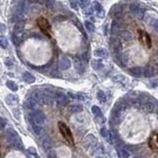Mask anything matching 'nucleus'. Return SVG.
I'll use <instances>...</instances> for the list:
<instances>
[{
  "label": "nucleus",
  "mask_w": 158,
  "mask_h": 158,
  "mask_svg": "<svg viewBox=\"0 0 158 158\" xmlns=\"http://www.w3.org/2000/svg\"><path fill=\"white\" fill-rule=\"evenodd\" d=\"M6 137H7V143H9L10 145H13L16 148H23L22 141L16 131H14L13 129H8Z\"/></svg>",
  "instance_id": "nucleus-1"
},
{
  "label": "nucleus",
  "mask_w": 158,
  "mask_h": 158,
  "mask_svg": "<svg viewBox=\"0 0 158 158\" xmlns=\"http://www.w3.org/2000/svg\"><path fill=\"white\" fill-rule=\"evenodd\" d=\"M58 128H59V131L62 135V137H64V139L66 140L67 142L70 144V145H74V139L73 137H72V133L70 131V129L64 123L59 122L58 123Z\"/></svg>",
  "instance_id": "nucleus-2"
},
{
  "label": "nucleus",
  "mask_w": 158,
  "mask_h": 158,
  "mask_svg": "<svg viewBox=\"0 0 158 158\" xmlns=\"http://www.w3.org/2000/svg\"><path fill=\"white\" fill-rule=\"evenodd\" d=\"M29 118H30V121H32V123L41 125V126L45 123V120H46L45 114L41 110H33L29 114Z\"/></svg>",
  "instance_id": "nucleus-3"
},
{
  "label": "nucleus",
  "mask_w": 158,
  "mask_h": 158,
  "mask_svg": "<svg viewBox=\"0 0 158 158\" xmlns=\"http://www.w3.org/2000/svg\"><path fill=\"white\" fill-rule=\"evenodd\" d=\"M37 24H38V26L40 27L42 32H43L47 37L50 38V30H52V27H50L49 21L46 18L40 17V18L37 20Z\"/></svg>",
  "instance_id": "nucleus-4"
},
{
  "label": "nucleus",
  "mask_w": 158,
  "mask_h": 158,
  "mask_svg": "<svg viewBox=\"0 0 158 158\" xmlns=\"http://www.w3.org/2000/svg\"><path fill=\"white\" fill-rule=\"evenodd\" d=\"M129 9H131V11L133 12V14L135 15V17H137L139 20H142L144 18V16H145V9L140 7V6L137 3L131 4Z\"/></svg>",
  "instance_id": "nucleus-5"
},
{
  "label": "nucleus",
  "mask_w": 158,
  "mask_h": 158,
  "mask_svg": "<svg viewBox=\"0 0 158 158\" xmlns=\"http://www.w3.org/2000/svg\"><path fill=\"white\" fill-rule=\"evenodd\" d=\"M148 146L154 152H158V133H153L148 139Z\"/></svg>",
  "instance_id": "nucleus-6"
},
{
  "label": "nucleus",
  "mask_w": 158,
  "mask_h": 158,
  "mask_svg": "<svg viewBox=\"0 0 158 158\" xmlns=\"http://www.w3.org/2000/svg\"><path fill=\"white\" fill-rule=\"evenodd\" d=\"M138 34H139V40H140V42H141V44H143L144 46H146L148 49H150L151 48V39H150V37H149V35L147 34V33L143 32V31H139Z\"/></svg>",
  "instance_id": "nucleus-7"
},
{
  "label": "nucleus",
  "mask_w": 158,
  "mask_h": 158,
  "mask_svg": "<svg viewBox=\"0 0 158 158\" xmlns=\"http://www.w3.org/2000/svg\"><path fill=\"white\" fill-rule=\"evenodd\" d=\"M70 66H71V61L69 60L68 58L63 56V58H60V60H59V67H60V69L66 70L70 68Z\"/></svg>",
  "instance_id": "nucleus-8"
},
{
  "label": "nucleus",
  "mask_w": 158,
  "mask_h": 158,
  "mask_svg": "<svg viewBox=\"0 0 158 158\" xmlns=\"http://www.w3.org/2000/svg\"><path fill=\"white\" fill-rule=\"evenodd\" d=\"M42 146H43L45 150H50L52 148V141L49 135H45V137L42 138Z\"/></svg>",
  "instance_id": "nucleus-9"
},
{
  "label": "nucleus",
  "mask_w": 158,
  "mask_h": 158,
  "mask_svg": "<svg viewBox=\"0 0 158 158\" xmlns=\"http://www.w3.org/2000/svg\"><path fill=\"white\" fill-rule=\"evenodd\" d=\"M56 101L59 105H65L68 103V98L63 93H56Z\"/></svg>",
  "instance_id": "nucleus-10"
},
{
  "label": "nucleus",
  "mask_w": 158,
  "mask_h": 158,
  "mask_svg": "<svg viewBox=\"0 0 158 158\" xmlns=\"http://www.w3.org/2000/svg\"><path fill=\"white\" fill-rule=\"evenodd\" d=\"M118 156L124 157V158L129 157V155H131L128 148L125 147V146H120V147L118 148Z\"/></svg>",
  "instance_id": "nucleus-11"
},
{
  "label": "nucleus",
  "mask_w": 158,
  "mask_h": 158,
  "mask_svg": "<svg viewBox=\"0 0 158 158\" xmlns=\"http://www.w3.org/2000/svg\"><path fill=\"white\" fill-rule=\"evenodd\" d=\"M36 103H37V101L35 100V99L33 98V97L32 98H29L25 103H24V108L27 109V110H32L35 107Z\"/></svg>",
  "instance_id": "nucleus-12"
},
{
  "label": "nucleus",
  "mask_w": 158,
  "mask_h": 158,
  "mask_svg": "<svg viewBox=\"0 0 158 158\" xmlns=\"http://www.w3.org/2000/svg\"><path fill=\"white\" fill-rule=\"evenodd\" d=\"M31 127H32L33 131H34V133L36 135H41L42 133H43V128L41 127V125H38V124H35V123H32Z\"/></svg>",
  "instance_id": "nucleus-13"
},
{
  "label": "nucleus",
  "mask_w": 158,
  "mask_h": 158,
  "mask_svg": "<svg viewBox=\"0 0 158 158\" xmlns=\"http://www.w3.org/2000/svg\"><path fill=\"white\" fill-rule=\"evenodd\" d=\"M24 29H25V21H19L15 25L14 32L15 34H18V33H21L22 31H24Z\"/></svg>",
  "instance_id": "nucleus-14"
},
{
  "label": "nucleus",
  "mask_w": 158,
  "mask_h": 158,
  "mask_svg": "<svg viewBox=\"0 0 158 158\" xmlns=\"http://www.w3.org/2000/svg\"><path fill=\"white\" fill-rule=\"evenodd\" d=\"M23 78H24V80L28 83H33V82H35V80H36V79H35V76L32 75V73H30V72H28V71L24 72Z\"/></svg>",
  "instance_id": "nucleus-15"
},
{
  "label": "nucleus",
  "mask_w": 158,
  "mask_h": 158,
  "mask_svg": "<svg viewBox=\"0 0 158 158\" xmlns=\"http://www.w3.org/2000/svg\"><path fill=\"white\" fill-rule=\"evenodd\" d=\"M92 113L94 114V116H95V117L97 118H103L102 112H101L100 108L97 107V106H93V107H92Z\"/></svg>",
  "instance_id": "nucleus-16"
},
{
  "label": "nucleus",
  "mask_w": 158,
  "mask_h": 158,
  "mask_svg": "<svg viewBox=\"0 0 158 158\" xmlns=\"http://www.w3.org/2000/svg\"><path fill=\"white\" fill-rule=\"evenodd\" d=\"M120 38L123 39L124 41H129V40H131V38H133V36H131V34L129 33L128 31H123V32L120 33Z\"/></svg>",
  "instance_id": "nucleus-17"
},
{
  "label": "nucleus",
  "mask_w": 158,
  "mask_h": 158,
  "mask_svg": "<svg viewBox=\"0 0 158 158\" xmlns=\"http://www.w3.org/2000/svg\"><path fill=\"white\" fill-rule=\"evenodd\" d=\"M68 110L71 113H78V112H81L83 110V107L79 104H75V105H71L69 107Z\"/></svg>",
  "instance_id": "nucleus-18"
},
{
  "label": "nucleus",
  "mask_w": 158,
  "mask_h": 158,
  "mask_svg": "<svg viewBox=\"0 0 158 158\" xmlns=\"http://www.w3.org/2000/svg\"><path fill=\"white\" fill-rule=\"evenodd\" d=\"M94 54H95L96 56H98V58H105V56H107L108 52H107V50L104 49H98L94 52Z\"/></svg>",
  "instance_id": "nucleus-19"
},
{
  "label": "nucleus",
  "mask_w": 158,
  "mask_h": 158,
  "mask_svg": "<svg viewBox=\"0 0 158 158\" xmlns=\"http://www.w3.org/2000/svg\"><path fill=\"white\" fill-rule=\"evenodd\" d=\"M6 85H7L8 88H9L11 91H13V92H15V91L18 90V85H17L15 82H13V81H11V80L7 81V82H6Z\"/></svg>",
  "instance_id": "nucleus-20"
},
{
  "label": "nucleus",
  "mask_w": 158,
  "mask_h": 158,
  "mask_svg": "<svg viewBox=\"0 0 158 158\" xmlns=\"http://www.w3.org/2000/svg\"><path fill=\"white\" fill-rule=\"evenodd\" d=\"M144 72V68H141V67H135V68L131 69V73L135 76H140L142 75Z\"/></svg>",
  "instance_id": "nucleus-21"
},
{
  "label": "nucleus",
  "mask_w": 158,
  "mask_h": 158,
  "mask_svg": "<svg viewBox=\"0 0 158 158\" xmlns=\"http://www.w3.org/2000/svg\"><path fill=\"white\" fill-rule=\"evenodd\" d=\"M101 135H102L103 137H105L106 139H108L110 142L112 141L111 138H110V133H109V131L106 128H102V129H101Z\"/></svg>",
  "instance_id": "nucleus-22"
},
{
  "label": "nucleus",
  "mask_w": 158,
  "mask_h": 158,
  "mask_svg": "<svg viewBox=\"0 0 158 158\" xmlns=\"http://www.w3.org/2000/svg\"><path fill=\"white\" fill-rule=\"evenodd\" d=\"M97 98H98V100H99V102H100V103H105V102H106V100H107L106 95H105V93L103 91H99L98 92V93H97Z\"/></svg>",
  "instance_id": "nucleus-23"
},
{
  "label": "nucleus",
  "mask_w": 158,
  "mask_h": 158,
  "mask_svg": "<svg viewBox=\"0 0 158 158\" xmlns=\"http://www.w3.org/2000/svg\"><path fill=\"white\" fill-rule=\"evenodd\" d=\"M84 25H85V28H86V30L88 31V32H94V30H95V27H94V24L92 23V22L85 21Z\"/></svg>",
  "instance_id": "nucleus-24"
},
{
  "label": "nucleus",
  "mask_w": 158,
  "mask_h": 158,
  "mask_svg": "<svg viewBox=\"0 0 158 158\" xmlns=\"http://www.w3.org/2000/svg\"><path fill=\"white\" fill-rule=\"evenodd\" d=\"M0 46L3 49H7L8 48V40L3 36H0Z\"/></svg>",
  "instance_id": "nucleus-25"
},
{
  "label": "nucleus",
  "mask_w": 158,
  "mask_h": 158,
  "mask_svg": "<svg viewBox=\"0 0 158 158\" xmlns=\"http://www.w3.org/2000/svg\"><path fill=\"white\" fill-rule=\"evenodd\" d=\"M74 65H75L76 69H77L79 72L83 71V69H84L83 68V66H82V61L79 60L78 58H75V63H74Z\"/></svg>",
  "instance_id": "nucleus-26"
},
{
  "label": "nucleus",
  "mask_w": 158,
  "mask_h": 158,
  "mask_svg": "<svg viewBox=\"0 0 158 158\" xmlns=\"http://www.w3.org/2000/svg\"><path fill=\"white\" fill-rule=\"evenodd\" d=\"M92 65H93V67H94V69H101L103 67V63L101 62V61H97V60H94L93 61V63H92Z\"/></svg>",
  "instance_id": "nucleus-27"
},
{
  "label": "nucleus",
  "mask_w": 158,
  "mask_h": 158,
  "mask_svg": "<svg viewBox=\"0 0 158 158\" xmlns=\"http://www.w3.org/2000/svg\"><path fill=\"white\" fill-rule=\"evenodd\" d=\"M6 101H7V104L11 105L13 103H15V101H17V98L13 95H8V97L6 98Z\"/></svg>",
  "instance_id": "nucleus-28"
},
{
  "label": "nucleus",
  "mask_w": 158,
  "mask_h": 158,
  "mask_svg": "<svg viewBox=\"0 0 158 158\" xmlns=\"http://www.w3.org/2000/svg\"><path fill=\"white\" fill-rule=\"evenodd\" d=\"M151 26H152V28L154 29L155 32L158 34V19H154V20H152L151 21Z\"/></svg>",
  "instance_id": "nucleus-29"
},
{
  "label": "nucleus",
  "mask_w": 158,
  "mask_h": 158,
  "mask_svg": "<svg viewBox=\"0 0 158 158\" xmlns=\"http://www.w3.org/2000/svg\"><path fill=\"white\" fill-rule=\"evenodd\" d=\"M89 3H90V0H80L79 1V6L81 8H85L89 5Z\"/></svg>",
  "instance_id": "nucleus-30"
},
{
  "label": "nucleus",
  "mask_w": 158,
  "mask_h": 158,
  "mask_svg": "<svg viewBox=\"0 0 158 158\" xmlns=\"http://www.w3.org/2000/svg\"><path fill=\"white\" fill-rule=\"evenodd\" d=\"M94 8H95V10L97 11V12H100V13L103 12V7L101 6L100 3H98V2H94Z\"/></svg>",
  "instance_id": "nucleus-31"
},
{
  "label": "nucleus",
  "mask_w": 158,
  "mask_h": 158,
  "mask_svg": "<svg viewBox=\"0 0 158 158\" xmlns=\"http://www.w3.org/2000/svg\"><path fill=\"white\" fill-rule=\"evenodd\" d=\"M12 40H13V43H14L16 46H18L19 44L21 43V40H20L18 37H15V35H13L12 36Z\"/></svg>",
  "instance_id": "nucleus-32"
},
{
  "label": "nucleus",
  "mask_w": 158,
  "mask_h": 158,
  "mask_svg": "<svg viewBox=\"0 0 158 158\" xmlns=\"http://www.w3.org/2000/svg\"><path fill=\"white\" fill-rule=\"evenodd\" d=\"M70 5L74 9H77V0H70Z\"/></svg>",
  "instance_id": "nucleus-33"
},
{
  "label": "nucleus",
  "mask_w": 158,
  "mask_h": 158,
  "mask_svg": "<svg viewBox=\"0 0 158 158\" xmlns=\"http://www.w3.org/2000/svg\"><path fill=\"white\" fill-rule=\"evenodd\" d=\"M5 30H6L5 25H4L3 23H1V22H0V33H2V32H5Z\"/></svg>",
  "instance_id": "nucleus-34"
},
{
  "label": "nucleus",
  "mask_w": 158,
  "mask_h": 158,
  "mask_svg": "<svg viewBox=\"0 0 158 158\" xmlns=\"http://www.w3.org/2000/svg\"><path fill=\"white\" fill-rule=\"evenodd\" d=\"M28 151L31 153V154H33V155H36V149L35 148H33V147H30L29 149H28Z\"/></svg>",
  "instance_id": "nucleus-35"
},
{
  "label": "nucleus",
  "mask_w": 158,
  "mask_h": 158,
  "mask_svg": "<svg viewBox=\"0 0 158 158\" xmlns=\"http://www.w3.org/2000/svg\"><path fill=\"white\" fill-rule=\"evenodd\" d=\"M92 13H93V9H88L85 11V14H87V15H91Z\"/></svg>",
  "instance_id": "nucleus-36"
},
{
  "label": "nucleus",
  "mask_w": 158,
  "mask_h": 158,
  "mask_svg": "<svg viewBox=\"0 0 158 158\" xmlns=\"http://www.w3.org/2000/svg\"><path fill=\"white\" fill-rule=\"evenodd\" d=\"M49 156H50V157H52V156H56V154H54V153H49Z\"/></svg>",
  "instance_id": "nucleus-37"
}]
</instances>
